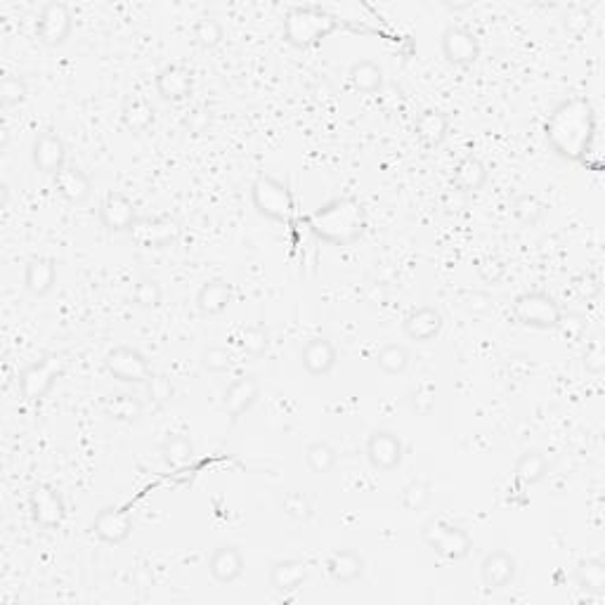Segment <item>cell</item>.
<instances>
[{"instance_id": "obj_1", "label": "cell", "mask_w": 605, "mask_h": 605, "mask_svg": "<svg viewBox=\"0 0 605 605\" xmlns=\"http://www.w3.org/2000/svg\"><path fill=\"white\" fill-rule=\"evenodd\" d=\"M544 133L558 156L568 162H587V151L591 150L596 133L594 107L584 98L565 99L548 114Z\"/></svg>"}, {"instance_id": "obj_2", "label": "cell", "mask_w": 605, "mask_h": 605, "mask_svg": "<svg viewBox=\"0 0 605 605\" xmlns=\"http://www.w3.org/2000/svg\"><path fill=\"white\" fill-rule=\"evenodd\" d=\"M308 225L322 242L346 246L360 239L367 225V215L358 199L352 196H340L334 202L324 203L308 218Z\"/></svg>"}, {"instance_id": "obj_3", "label": "cell", "mask_w": 605, "mask_h": 605, "mask_svg": "<svg viewBox=\"0 0 605 605\" xmlns=\"http://www.w3.org/2000/svg\"><path fill=\"white\" fill-rule=\"evenodd\" d=\"M336 29H339V19L315 5L291 7L284 19V38L296 47L315 46Z\"/></svg>"}, {"instance_id": "obj_4", "label": "cell", "mask_w": 605, "mask_h": 605, "mask_svg": "<svg viewBox=\"0 0 605 605\" xmlns=\"http://www.w3.org/2000/svg\"><path fill=\"white\" fill-rule=\"evenodd\" d=\"M251 202L263 218L275 223H291L296 215L294 192L288 190L287 183L272 175H260L256 180L251 187Z\"/></svg>"}, {"instance_id": "obj_5", "label": "cell", "mask_w": 605, "mask_h": 605, "mask_svg": "<svg viewBox=\"0 0 605 605\" xmlns=\"http://www.w3.org/2000/svg\"><path fill=\"white\" fill-rule=\"evenodd\" d=\"M423 542L447 560H462L471 554L473 539L464 527L444 518H433L423 525Z\"/></svg>"}, {"instance_id": "obj_6", "label": "cell", "mask_w": 605, "mask_h": 605, "mask_svg": "<svg viewBox=\"0 0 605 605\" xmlns=\"http://www.w3.org/2000/svg\"><path fill=\"white\" fill-rule=\"evenodd\" d=\"M513 318L523 327L556 329L560 324V306L544 291H527L513 300Z\"/></svg>"}, {"instance_id": "obj_7", "label": "cell", "mask_w": 605, "mask_h": 605, "mask_svg": "<svg viewBox=\"0 0 605 605\" xmlns=\"http://www.w3.org/2000/svg\"><path fill=\"white\" fill-rule=\"evenodd\" d=\"M59 374H62V360L55 355L31 362L26 370L19 374V392L26 402H41L47 398V392L55 388Z\"/></svg>"}, {"instance_id": "obj_8", "label": "cell", "mask_w": 605, "mask_h": 605, "mask_svg": "<svg viewBox=\"0 0 605 605\" xmlns=\"http://www.w3.org/2000/svg\"><path fill=\"white\" fill-rule=\"evenodd\" d=\"M104 367L114 379L123 381V383H147V381H151L150 362L135 348L119 346L110 350L107 360H104Z\"/></svg>"}, {"instance_id": "obj_9", "label": "cell", "mask_w": 605, "mask_h": 605, "mask_svg": "<svg viewBox=\"0 0 605 605\" xmlns=\"http://www.w3.org/2000/svg\"><path fill=\"white\" fill-rule=\"evenodd\" d=\"M74 29V17H71V10L64 3H46L38 15V24H36V31H38V38H41L46 46L55 47L62 46L67 38L71 36Z\"/></svg>"}, {"instance_id": "obj_10", "label": "cell", "mask_w": 605, "mask_h": 605, "mask_svg": "<svg viewBox=\"0 0 605 605\" xmlns=\"http://www.w3.org/2000/svg\"><path fill=\"white\" fill-rule=\"evenodd\" d=\"M29 506L34 523L43 530H55L64 520V502L59 492L50 485H36L29 495Z\"/></svg>"}, {"instance_id": "obj_11", "label": "cell", "mask_w": 605, "mask_h": 605, "mask_svg": "<svg viewBox=\"0 0 605 605\" xmlns=\"http://www.w3.org/2000/svg\"><path fill=\"white\" fill-rule=\"evenodd\" d=\"M36 171L46 175H59L67 168V147L64 140L52 130H46L34 140V151H31Z\"/></svg>"}, {"instance_id": "obj_12", "label": "cell", "mask_w": 605, "mask_h": 605, "mask_svg": "<svg viewBox=\"0 0 605 605\" xmlns=\"http://www.w3.org/2000/svg\"><path fill=\"white\" fill-rule=\"evenodd\" d=\"M130 235L142 248H163L178 242L180 225L173 218H138Z\"/></svg>"}, {"instance_id": "obj_13", "label": "cell", "mask_w": 605, "mask_h": 605, "mask_svg": "<svg viewBox=\"0 0 605 605\" xmlns=\"http://www.w3.org/2000/svg\"><path fill=\"white\" fill-rule=\"evenodd\" d=\"M443 55L454 67H471L480 57V43L466 26H450L443 34Z\"/></svg>"}, {"instance_id": "obj_14", "label": "cell", "mask_w": 605, "mask_h": 605, "mask_svg": "<svg viewBox=\"0 0 605 605\" xmlns=\"http://www.w3.org/2000/svg\"><path fill=\"white\" fill-rule=\"evenodd\" d=\"M402 440L392 431H374L367 440V459L376 471H392L402 462Z\"/></svg>"}, {"instance_id": "obj_15", "label": "cell", "mask_w": 605, "mask_h": 605, "mask_svg": "<svg viewBox=\"0 0 605 605\" xmlns=\"http://www.w3.org/2000/svg\"><path fill=\"white\" fill-rule=\"evenodd\" d=\"M99 218L102 225L110 232H130L135 225V206L121 192H110L104 196L102 206H99Z\"/></svg>"}, {"instance_id": "obj_16", "label": "cell", "mask_w": 605, "mask_h": 605, "mask_svg": "<svg viewBox=\"0 0 605 605\" xmlns=\"http://www.w3.org/2000/svg\"><path fill=\"white\" fill-rule=\"evenodd\" d=\"M93 532L107 544L126 542L133 532V516L126 508H102L93 520Z\"/></svg>"}, {"instance_id": "obj_17", "label": "cell", "mask_w": 605, "mask_h": 605, "mask_svg": "<svg viewBox=\"0 0 605 605\" xmlns=\"http://www.w3.org/2000/svg\"><path fill=\"white\" fill-rule=\"evenodd\" d=\"M192 88H194L192 74L180 64H168L156 74V93L166 102H185L192 95Z\"/></svg>"}, {"instance_id": "obj_18", "label": "cell", "mask_w": 605, "mask_h": 605, "mask_svg": "<svg viewBox=\"0 0 605 605\" xmlns=\"http://www.w3.org/2000/svg\"><path fill=\"white\" fill-rule=\"evenodd\" d=\"M516 558L504 548H496L492 554L485 556L483 565H480V579H483L485 589H504L513 582L516 577Z\"/></svg>"}, {"instance_id": "obj_19", "label": "cell", "mask_w": 605, "mask_h": 605, "mask_svg": "<svg viewBox=\"0 0 605 605\" xmlns=\"http://www.w3.org/2000/svg\"><path fill=\"white\" fill-rule=\"evenodd\" d=\"M402 329L407 339L419 340V343H428V340H433L440 334V329H443V315H440V310H435V308L421 306L404 318Z\"/></svg>"}, {"instance_id": "obj_20", "label": "cell", "mask_w": 605, "mask_h": 605, "mask_svg": "<svg viewBox=\"0 0 605 605\" xmlns=\"http://www.w3.org/2000/svg\"><path fill=\"white\" fill-rule=\"evenodd\" d=\"M336 360H339V352L334 343L327 339H310L300 352L303 370L310 376H327L336 367Z\"/></svg>"}, {"instance_id": "obj_21", "label": "cell", "mask_w": 605, "mask_h": 605, "mask_svg": "<svg viewBox=\"0 0 605 605\" xmlns=\"http://www.w3.org/2000/svg\"><path fill=\"white\" fill-rule=\"evenodd\" d=\"M258 392L260 386L254 376H239L236 381H232L225 391V400H223L227 414L232 419H239L242 414H246L254 407L256 400H258Z\"/></svg>"}, {"instance_id": "obj_22", "label": "cell", "mask_w": 605, "mask_h": 605, "mask_svg": "<svg viewBox=\"0 0 605 605\" xmlns=\"http://www.w3.org/2000/svg\"><path fill=\"white\" fill-rule=\"evenodd\" d=\"M208 572L218 584L236 582L244 572V556L235 547H218L208 558Z\"/></svg>"}, {"instance_id": "obj_23", "label": "cell", "mask_w": 605, "mask_h": 605, "mask_svg": "<svg viewBox=\"0 0 605 605\" xmlns=\"http://www.w3.org/2000/svg\"><path fill=\"white\" fill-rule=\"evenodd\" d=\"M308 579V565L298 558L277 560L270 568V587L279 594H291Z\"/></svg>"}, {"instance_id": "obj_24", "label": "cell", "mask_w": 605, "mask_h": 605, "mask_svg": "<svg viewBox=\"0 0 605 605\" xmlns=\"http://www.w3.org/2000/svg\"><path fill=\"white\" fill-rule=\"evenodd\" d=\"M414 130L419 142L428 147V150H433V147H440L444 138H447V133H450V119L438 110H426L416 116Z\"/></svg>"}, {"instance_id": "obj_25", "label": "cell", "mask_w": 605, "mask_h": 605, "mask_svg": "<svg viewBox=\"0 0 605 605\" xmlns=\"http://www.w3.org/2000/svg\"><path fill=\"white\" fill-rule=\"evenodd\" d=\"M232 300V284L225 279H211L203 284L196 294V308L202 310L206 318H215L220 312H225Z\"/></svg>"}, {"instance_id": "obj_26", "label": "cell", "mask_w": 605, "mask_h": 605, "mask_svg": "<svg viewBox=\"0 0 605 605\" xmlns=\"http://www.w3.org/2000/svg\"><path fill=\"white\" fill-rule=\"evenodd\" d=\"M55 187H57L64 202L74 203V206L86 202L88 196H90V190H93L90 178L74 166H67L62 173L55 175Z\"/></svg>"}, {"instance_id": "obj_27", "label": "cell", "mask_w": 605, "mask_h": 605, "mask_svg": "<svg viewBox=\"0 0 605 605\" xmlns=\"http://www.w3.org/2000/svg\"><path fill=\"white\" fill-rule=\"evenodd\" d=\"M55 279H57V267H55V260L52 258H34L29 260L26 272H24V287L29 294L38 296L50 294L52 287H55Z\"/></svg>"}, {"instance_id": "obj_28", "label": "cell", "mask_w": 605, "mask_h": 605, "mask_svg": "<svg viewBox=\"0 0 605 605\" xmlns=\"http://www.w3.org/2000/svg\"><path fill=\"white\" fill-rule=\"evenodd\" d=\"M327 570L329 575L334 577L336 582L340 584H350L355 579H360L364 572V558L358 551H350V548H340L334 551L327 560Z\"/></svg>"}, {"instance_id": "obj_29", "label": "cell", "mask_w": 605, "mask_h": 605, "mask_svg": "<svg viewBox=\"0 0 605 605\" xmlns=\"http://www.w3.org/2000/svg\"><path fill=\"white\" fill-rule=\"evenodd\" d=\"M485 183H487V168L478 156H464L462 162L456 163L454 175H452V185L456 192H480Z\"/></svg>"}, {"instance_id": "obj_30", "label": "cell", "mask_w": 605, "mask_h": 605, "mask_svg": "<svg viewBox=\"0 0 605 605\" xmlns=\"http://www.w3.org/2000/svg\"><path fill=\"white\" fill-rule=\"evenodd\" d=\"M350 86L362 95H374L383 88V69L371 59H360L348 71Z\"/></svg>"}, {"instance_id": "obj_31", "label": "cell", "mask_w": 605, "mask_h": 605, "mask_svg": "<svg viewBox=\"0 0 605 605\" xmlns=\"http://www.w3.org/2000/svg\"><path fill=\"white\" fill-rule=\"evenodd\" d=\"M123 126L133 133H147L151 126H154V107H151L150 99L144 98H133L123 104L121 111Z\"/></svg>"}, {"instance_id": "obj_32", "label": "cell", "mask_w": 605, "mask_h": 605, "mask_svg": "<svg viewBox=\"0 0 605 605\" xmlns=\"http://www.w3.org/2000/svg\"><path fill=\"white\" fill-rule=\"evenodd\" d=\"M163 459L173 468H185L190 466L192 459H194V444L187 435L183 433H173V435H168L162 444Z\"/></svg>"}, {"instance_id": "obj_33", "label": "cell", "mask_w": 605, "mask_h": 605, "mask_svg": "<svg viewBox=\"0 0 605 605\" xmlns=\"http://www.w3.org/2000/svg\"><path fill=\"white\" fill-rule=\"evenodd\" d=\"M577 584L587 594H605V563L600 558H587L577 565Z\"/></svg>"}, {"instance_id": "obj_34", "label": "cell", "mask_w": 605, "mask_h": 605, "mask_svg": "<svg viewBox=\"0 0 605 605\" xmlns=\"http://www.w3.org/2000/svg\"><path fill=\"white\" fill-rule=\"evenodd\" d=\"M548 471V459L542 454V452H525L523 456L516 464V478L520 480L523 485H535L547 475Z\"/></svg>"}, {"instance_id": "obj_35", "label": "cell", "mask_w": 605, "mask_h": 605, "mask_svg": "<svg viewBox=\"0 0 605 605\" xmlns=\"http://www.w3.org/2000/svg\"><path fill=\"white\" fill-rule=\"evenodd\" d=\"M376 362H379V370L388 376H398L402 374L407 367H410V350L398 343H388L379 350L376 355Z\"/></svg>"}, {"instance_id": "obj_36", "label": "cell", "mask_w": 605, "mask_h": 605, "mask_svg": "<svg viewBox=\"0 0 605 605\" xmlns=\"http://www.w3.org/2000/svg\"><path fill=\"white\" fill-rule=\"evenodd\" d=\"M239 346L251 358H263L270 348V331L263 324H248L239 331Z\"/></svg>"}, {"instance_id": "obj_37", "label": "cell", "mask_w": 605, "mask_h": 605, "mask_svg": "<svg viewBox=\"0 0 605 605\" xmlns=\"http://www.w3.org/2000/svg\"><path fill=\"white\" fill-rule=\"evenodd\" d=\"M513 215L518 220L520 225L525 227H535L539 220L544 218V203L537 199L535 194H520L513 199Z\"/></svg>"}, {"instance_id": "obj_38", "label": "cell", "mask_w": 605, "mask_h": 605, "mask_svg": "<svg viewBox=\"0 0 605 605\" xmlns=\"http://www.w3.org/2000/svg\"><path fill=\"white\" fill-rule=\"evenodd\" d=\"M104 410L116 421H135L142 414V402L135 395H114L107 400Z\"/></svg>"}, {"instance_id": "obj_39", "label": "cell", "mask_w": 605, "mask_h": 605, "mask_svg": "<svg viewBox=\"0 0 605 605\" xmlns=\"http://www.w3.org/2000/svg\"><path fill=\"white\" fill-rule=\"evenodd\" d=\"M336 459H339V456H336V450L329 443H324V440L312 443L306 450L308 466H310L315 473H319V475L331 471V468L336 466Z\"/></svg>"}, {"instance_id": "obj_40", "label": "cell", "mask_w": 605, "mask_h": 605, "mask_svg": "<svg viewBox=\"0 0 605 605\" xmlns=\"http://www.w3.org/2000/svg\"><path fill=\"white\" fill-rule=\"evenodd\" d=\"M163 291L162 284L156 282V279H140L133 288V303L142 310H151V308L162 306Z\"/></svg>"}, {"instance_id": "obj_41", "label": "cell", "mask_w": 605, "mask_h": 605, "mask_svg": "<svg viewBox=\"0 0 605 605\" xmlns=\"http://www.w3.org/2000/svg\"><path fill=\"white\" fill-rule=\"evenodd\" d=\"M431 483L426 480H412L407 487L402 490V506L407 511H421L426 508L431 502Z\"/></svg>"}, {"instance_id": "obj_42", "label": "cell", "mask_w": 605, "mask_h": 605, "mask_svg": "<svg viewBox=\"0 0 605 605\" xmlns=\"http://www.w3.org/2000/svg\"><path fill=\"white\" fill-rule=\"evenodd\" d=\"M194 38L202 47L214 50L215 46L223 43V26H220V22H215L214 17H202L194 24Z\"/></svg>"}, {"instance_id": "obj_43", "label": "cell", "mask_w": 605, "mask_h": 605, "mask_svg": "<svg viewBox=\"0 0 605 605\" xmlns=\"http://www.w3.org/2000/svg\"><path fill=\"white\" fill-rule=\"evenodd\" d=\"M26 93H29V88H26V81H24L22 76H3V81H0V99H3L5 107H15V104L24 102Z\"/></svg>"}, {"instance_id": "obj_44", "label": "cell", "mask_w": 605, "mask_h": 605, "mask_svg": "<svg viewBox=\"0 0 605 605\" xmlns=\"http://www.w3.org/2000/svg\"><path fill=\"white\" fill-rule=\"evenodd\" d=\"M282 511L284 516H288L291 520L303 523V520H308L312 516V504L303 492H288L282 499Z\"/></svg>"}, {"instance_id": "obj_45", "label": "cell", "mask_w": 605, "mask_h": 605, "mask_svg": "<svg viewBox=\"0 0 605 605\" xmlns=\"http://www.w3.org/2000/svg\"><path fill=\"white\" fill-rule=\"evenodd\" d=\"M202 364L208 371H214V374H223V371H227L232 367V352L220 346L208 348L202 355Z\"/></svg>"}, {"instance_id": "obj_46", "label": "cell", "mask_w": 605, "mask_h": 605, "mask_svg": "<svg viewBox=\"0 0 605 605\" xmlns=\"http://www.w3.org/2000/svg\"><path fill=\"white\" fill-rule=\"evenodd\" d=\"M475 272H478V277L487 284H496L499 279L506 275V266H504L502 260L495 258V256H487V258L478 260V266H475Z\"/></svg>"}, {"instance_id": "obj_47", "label": "cell", "mask_w": 605, "mask_h": 605, "mask_svg": "<svg viewBox=\"0 0 605 605\" xmlns=\"http://www.w3.org/2000/svg\"><path fill=\"white\" fill-rule=\"evenodd\" d=\"M584 367H587L591 374H603L605 350H603V346H600L599 340H594V343L587 348V352H584Z\"/></svg>"}, {"instance_id": "obj_48", "label": "cell", "mask_w": 605, "mask_h": 605, "mask_svg": "<svg viewBox=\"0 0 605 605\" xmlns=\"http://www.w3.org/2000/svg\"><path fill=\"white\" fill-rule=\"evenodd\" d=\"M466 306L473 315H487L492 310V298L485 291H473V294H468Z\"/></svg>"}, {"instance_id": "obj_49", "label": "cell", "mask_w": 605, "mask_h": 605, "mask_svg": "<svg viewBox=\"0 0 605 605\" xmlns=\"http://www.w3.org/2000/svg\"><path fill=\"white\" fill-rule=\"evenodd\" d=\"M433 404H435V398H433V392L426 391V388H421L412 395V407H414L419 414H428L433 410Z\"/></svg>"}, {"instance_id": "obj_50", "label": "cell", "mask_w": 605, "mask_h": 605, "mask_svg": "<svg viewBox=\"0 0 605 605\" xmlns=\"http://www.w3.org/2000/svg\"><path fill=\"white\" fill-rule=\"evenodd\" d=\"M208 123H211V116H208L206 111H192V114L185 119L187 130H190V133H194V135L203 133V130L208 128Z\"/></svg>"}]
</instances>
